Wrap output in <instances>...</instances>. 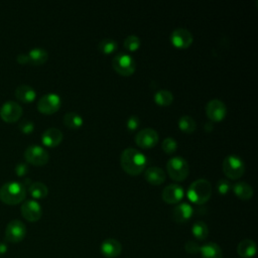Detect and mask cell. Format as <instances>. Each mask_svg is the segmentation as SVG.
<instances>
[{"label": "cell", "mask_w": 258, "mask_h": 258, "mask_svg": "<svg viewBox=\"0 0 258 258\" xmlns=\"http://www.w3.org/2000/svg\"><path fill=\"white\" fill-rule=\"evenodd\" d=\"M146 163V156L140 150L133 147L125 148L120 155V164L122 168L132 175L142 172Z\"/></svg>", "instance_id": "cell-1"}, {"label": "cell", "mask_w": 258, "mask_h": 258, "mask_svg": "<svg viewBox=\"0 0 258 258\" xmlns=\"http://www.w3.org/2000/svg\"><path fill=\"white\" fill-rule=\"evenodd\" d=\"M25 185L16 180H10L0 187V199L8 205H16L25 199Z\"/></svg>", "instance_id": "cell-2"}, {"label": "cell", "mask_w": 258, "mask_h": 258, "mask_svg": "<svg viewBox=\"0 0 258 258\" xmlns=\"http://www.w3.org/2000/svg\"><path fill=\"white\" fill-rule=\"evenodd\" d=\"M211 195L212 185L206 178H198L194 180L186 190L187 199L198 205L205 204L211 198Z\"/></svg>", "instance_id": "cell-3"}, {"label": "cell", "mask_w": 258, "mask_h": 258, "mask_svg": "<svg viewBox=\"0 0 258 258\" xmlns=\"http://www.w3.org/2000/svg\"><path fill=\"white\" fill-rule=\"evenodd\" d=\"M166 169L169 176L174 180H183L188 172L189 166L187 161L181 156H173L167 160Z\"/></svg>", "instance_id": "cell-4"}, {"label": "cell", "mask_w": 258, "mask_h": 258, "mask_svg": "<svg viewBox=\"0 0 258 258\" xmlns=\"http://www.w3.org/2000/svg\"><path fill=\"white\" fill-rule=\"evenodd\" d=\"M223 171L230 178H239L245 171V163L240 156L229 154L223 160Z\"/></svg>", "instance_id": "cell-5"}, {"label": "cell", "mask_w": 258, "mask_h": 258, "mask_svg": "<svg viewBox=\"0 0 258 258\" xmlns=\"http://www.w3.org/2000/svg\"><path fill=\"white\" fill-rule=\"evenodd\" d=\"M113 69L122 76H130L134 73L136 64L134 58L125 52L117 53L112 59Z\"/></svg>", "instance_id": "cell-6"}, {"label": "cell", "mask_w": 258, "mask_h": 258, "mask_svg": "<svg viewBox=\"0 0 258 258\" xmlns=\"http://www.w3.org/2000/svg\"><path fill=\"white\" fill-rule=\"evenodd\" d=\"M61 99L56 93L42 95L37 102V109L43 114H52L60 107Z\"/></svg>", "instance_id": "cell-7"}, {"label": "cell", "mask_w": 258, "mask_h": 258, "mask_svg": "<svg viewBox=\"0 0 258 258\" xmlns=\"http://www.w3.org/2000/svg\"><path fill=\"white\" fill-rule=\"evenodd\" d=\"M24 158L34 165H43L47 162L49 156L47 151L40 145L31 144L24 151Z\"/></svg>", "instance_id": "cell-8"}, {"label": "cell", "mask_w": 258, "mask_h": 258, "mask_svg": "<svg viewBox=\"0 0 258 258\" xmlns=\"http://www.w3.org/2000/svg\"><path fill=\"white\" fill-rule=\"evenodd\" d=\"M26 227L20 220L10 221L5 229V240L10 243H18L24 239Z\"/></svg>", "instance_id": "cell-9"}, {"label": "cell", "mask_w": 258, "mask_h": 258, "mask_svg": "<svg viewBox=\"0 0 258 258\" xmlns=\"http://www.w3.org/2000/svg\"><path fill=\"white\" fill-rule=\"evenodd\" d=\"M206 113L211 121L219 122L223 120L227 114V107L220 99H212L206 105Z\"/></svg>", "instance_id": "cell-10"}, {"label": "cell", "mask_w": 258, "mask_h": 258, "mask_svg": "<svg viewBox=\"0 0 258 258\" xmlns=\"http://www.w3.org/2000/svg\"><path fill=\"white\" fill-rule=\"evenodd\" d=\"M135 142L142 148L152 147L158 142V133L150 127L140 129L135 135Z\"/></svg>", "instance_id": "cell-11"}, {"label": "cell", "mask_w": 258, "mask_h": 258, "mask_svg": "<svg viewBox=\"0 0 258 258\" xmlns=\"http://www.w3.org/2000/svg\"><path fill=\"white\" fill-rule=\"evenodd\" d=\"M22 114V107L15 101L9 100L2 104L0 108V116L6 122L17 121Z\"/></svg>", "instance_id": "cell-12"}, {"label": "cell", "mask_w": 258, "mask_h": 258, "mask_svg": "<svg viewBox=\"0 0 258 258\" xmlns=\"http://www.w3.org/2000/svg\"><path fill=\"white\" fill-rule=\"evenodd\" d=\"M21 214L29 222H36L42 215L41 206L35 200H26L21 205Z\"/></svg>", "instance_id": "cell-13"}, {"label": "cell", "mask_w": 258, "mask_h": 258, "mask_svg": "<svg viewBox=\"0 0 258 258\" xmlns=\"http://www.w3.org/2000/svg\"><path fill=\"white\" fill-rule=\"evenodd\" d=\"M170 40L172 42L173 45H175L176 47H180V48H185L188 47L192 40V34L191 32L183 27H178L175 28L171 34H170Z\"/></svg>", "instance_id": "cell-14"}, {"label": "cell", "mask_w": 258, "mask_h": 258, "mask_svg": "<svg viewBox=\"0 0 258 258\" xmlns=\"http://www.w3.org/2000/svg\"><path fill=\"white\" fill-rule=\"evenodd\" d=\"M183 187L177 183L167 184L161 194L162 200L167 204H176L183 198Z\"/></svg>", "instance_id": "cell-15"}, {"label": "cell", "mask_w": 258, "mask_h": 258, "mask_svg": "<svg viewBox=\"0 0 258 258\" xmlns=\"http://www.w3.org/2000/svg\"><path fill=\"white\" fill-rule=\"evenodd\" d=\"M100 250L105 257L115 258L121 254L122 245L118 240L114 238H108L102 242Z\"/></svg>", "instance_id": "cell-16"}, {"label": "cell", "mask_w": 258, "mask_h": 258, "mask_svg": "<svg viewBox=\"0 0 258 258\" xmlns=\"http://www.w3.org/2000/svg\"><path fill=\"white\" fill-rule=\"evenodd\" d=\"M194 209L188 203H179L172 209V219L177 223H184L192 216Z\"/></svg>", "instance_id": "cell-17"}, {"label": "cell", "mask_w": 258, "mask_h": 258, "mask_svg": "<svg viewBox=\"0 0 258 258\" xmlns=\"http://www.w3.org/2000/svg\"><path fill=\"white\" fill-rule=\"evenodd\" d=\"M61 140H62V132L56 127H49L45 129L41 135L42 143L49 147L58 145Z\"/></svg>", "instance_id": "cell-18"}, {"label": "cell", "mask_w": 258, "mask_h": 258, "mask_svg": "<svg viewBox=\"0 0 258 258\" xmlns=\"http://www.w3.org/2000/svg\"><path fill=\"white\" fill-rule=\"evenodd\" d=\"M257 252L256 243L251 239H243L237 246V253L241 258H252Z\"/></svg>", "instance_id": "cell-19"}, {"label": "cell", "mask_w": 258, "mask_h": 258, "mask_svg": "<svg viewBox=\"0 0 258 258\" xmlns=\"http://www.w3.org/2000/svg\"><path fill=\"white\" fill-rule=\"evenodd\" d=\"M144 176L146 180L152 184H160L166 178L164 170L158 166H150L146 168L144 172Z\"/></svg>", "instance_id": "cell-20"}, {"label": "cell", "mask_w": 258, "mask_h": 258, "mask_svg": "<svg viewBox=\"0 0 258 258\" xmlns=\"http://www.w3.org/2000/svg\"><path fill=\"white\" fill-rule=\"evenodd\" d=\"M15 96L21 102L29 103V102H31V101H33L35 99L36 92H35V90L31 86L22 84V85H19L15 89Z\"/></svg>", "instance_id": "cell-21"}, {"label": "cell", "mask_w": 258, "mask_h": 258, "mask_svg": "<svg viewBox=\"0 0 258 258\" xmlns=\"http://www.w3.org/2000/svg\"><path fill=\"white\" fill-rule=\"evenodd\" d=\"M202 258H223V252L217 243L209 242L200 248Z\"/></svg>", "instance_id": "cell-22"}, {"label": "cell", "mask_w": 258, "mask_h": 258, "mask_svg": "<svg viewBox=\"0 0 258 258\" xmlns=\"http://www.w3.org/2000/svg\"><path fill=\"white\" fill-rule=\"evenodd\" d=\"M235 195L241 200H249L253 196V187L246 181H238L233 185Z\"/></svg>", "instance_id": "cell-23"}, {"label": "cell", "mask_w": 258, "mask_h": 258, "mask_svg": "<svg viewBox=\"0 0 258 258\" xmlns=\"http://www.w3.org/2000/svg\"><path fill=\"white\" fill-rule=\"evenodd\" d=\"M27 55H28V58H29V62H31L33 64H41V63L45 62L47 57H48L47 51L42 47H33V48H31L28 51Z\"/></svg>", "instance_id": "cell-24"}, {"label": "cell", "mask_w": 258, "mask_h": 258, "mask_svg": "<svg viewBox=\"0 0 258 258\" xmlns=\"http://www.w3.org/2000/svg\"><path fill=\"white\" fill-rule=\"evenodd\" d=\"M63 124L70 129H78L83 125V117L74 111H69L63 115Z\"/></svg>", "instance_id": "cell-25"}, {"label": "cell", "mask_w": 258, "mask_h": 258, "mask_svg": "<svg viewBox=\"0 0 258 258\" xmlns=\"http://www.w3.org/2000/svg\"><path fill=\"white\" fill-rule=\"evenodd\" d=\"M153 99L155 103L159 106H168L173 100V95L169 90L159 89L154 93Z\"/></svg>", "instance_id": "cell-26"}, {"label": "cell", "mask_w": 258, "mask_h": 258, "mask_svg": "<svg viewBox=\"0 0 258 258\" xmlns=\"http://www.w3.org/2000/svg\"><path fill=\"white\" fill-rule=\"evenodd\" d=\"M28 191L33 198L41 199V198H44L47 195L48 188H47L45 183H43L41 181H34V182H31L29 184Z\"/></svg>", "instance_id": "cell-27"}, {"label": "cell", "mask_w": 258, "mask_h": 258, "mask_svg": "<svg viewBox=\"0 0 258 258\" xmlns=\"http://www.w3.org/2000/svg\"><path fill=\"white\" fill-rule=\"evenodd\" d=\"M177 125L181 131L186 132V133H190V132L195 131L197 128L196 120L192 117H190L189 115H182L178 119Z\"/></svg>", "instance_id": "cell-28"}, {"label": "cell", "mask_w": 258, "mask_h": 258, "mask_svg": "<svg viewBox=\"0 0 258 258\" xmlns=\"http://www.w3.org/2000/svg\"><path fill=\"white\" fill-rule=\"evenodd\" d=\"M191 233L198 240H205L209 235V228L203 221H197L191 226Z\"/></svg>", "instance_id": "cell-29"}, {"label": "cell", "mask_w": 258, "mask_h": 258, "mask_svg": "<svg viewBox=\"0 0 258 258\" xmlns=\"http://www.w3.org/2000/svg\"><path fill=\"white\" fill-rule=\"evenodd\" d=\"M118 47V43L113 38H103L98 42V48L103 53H111Z\"/></svg>", "instance_id": "cell-30"}, {"label": "cell", "mask_w": 258, "mask_h": 258, "mask_svg": "<svg viewBox=\"0 0 258 258\" xmlns=\"http://www.w3.org/2000/svg\"><path fill=\"white\" fill-rule=\"evenodd\" d=\"M140 42L141 41H140L139 36H137L135 34H130L124 39V46L126 49L133 51V50H136L139 48Z\"/></svg>", "instance_id": "cell-31"}, {"label": "cell", "mask_w": 258, "mask_h": 258, "mask_svg": "<svg viewBox=\"0 0 258 258\" xmlns=\"http://www.w3.org/2000/svg\"><path fill=\"white\" fill-rule=\"evenodd\" d=\"M176 148H177V142H176V140L174 138L169 136V137H165L163 139V141H162V149L166 153H168V154L173 153L176 150Z\"/></svg>", "instance_id": "cell-32"}, {"label": "cell", "mask_w": 258, "mask_h": 258, "mask_svg": "<svg viewBox=\"0 0 258 258\" xmlns=\"http://www.w3.org/2000/svg\"><path fill=\"white\" fill-rule=\"evenodd\" d=\"M231 183L228 179L226 178H220L217 182V189L221 195H226L230 188H231Z\"/></svg>", "instance_id": "cell-33"}, {"label": "cell", "mask_w": 258, "mask_h": 258, "mask_svg": "<svg viewBox=\"0 0 258 258\" xmlns=\"http://www.w3.org/2000/svg\"><path fill=\"white\" fill-rule=\"evenodd\" d=\"M18 127L23 133H30L34 129V123L29 119H23L19 122Z\"/></svg>", "instance_id": "cell-34"}, {"label": "cell", "mask_w": 258, "mask_h": 258, "mask_svg": "<svg viewBox=\"0 0 258 258\" xmlns=\"http://www.w3.org/2000/svg\"><path fill=\"white\" fill-rule=\"evenodd\" d=\"M139 123H140L139 117L137 115H131L128 117V119L126 121V127L128 130L133 131L139 126Z\"/></svg>", "instance_id": "cell-35"}, {"label": "cell", "mask_w": 258, "mask_h": 258, "mask_svg": "<svg viewBox=\"0 0 258 258\" xmlns=\"http://www.w3.org/2000/svg\"><path fill=\"white\" fill-rule=\"evenodd\" d=\"M200 248H201V246L197 242L191 241V240L187 241L184 244V250L187 253H189V254H197V253H199L200 252Z\"/></svg>", "instance_id": "cell-36"}, {"label": "cell", "mask_w": 258, "mask_h": 258, "mask_svg": "<svg viewBox=\"0 0 258 258\" xmlns=\"http://www.w3.org/2000/svg\"><path fill=\"white\" fill-rule=\"evenodd\" d=\"M14 169H15L16 174L21 176V175H24V174L27 173L28 166H27V164L25 162H18V163H16Z\"/></svg>", "instance_id": "cell-37"}, {"label": "cell", "mask_w": 258, "mask_h": 258, "mask_svg": "<svg viewBox=\"0 0 258 258\" xmlns=\"http://www.w3.org/2000/svg\"><path fill=\"white\" fill-rule=\"evenodd\" d=\"M17 61H18L19 63H22V64L29 62V58H28L27 53H19V54L17 55Z\"/></svg>", "instance_id": "cell-38"}, {"label": "cell", "mask_w": 258, "mask_h": 258, "mask_svg": "<svg viewBox=\"0 0 258 258\" xmlns=\"http://www.w3.org/2000/svg\"><path fill=\"white\" fill-rule=\"evenodd\" d=\"M7 250H8L7 245H6L5 243L0 242V256L5 255V254H6V252H7Z\"/></svg>", "instance_id": "cell-39"}, {"label": "cell", "mask_w": 258, "mask_h": 258, "mask_svg": "<svg viewBox=\"0 0 258 258\" xmlns=\"http://www.w3.org/2000/svg\"><path fill=\"white\" fill-rule=\"evenodd\" d=\"M212 128H213V125H212V124L210 125V122H208V123L206 124V126H205V129H206V130H212Z\"/></svg>", "instance_id": "cell-40"}]
</instances>
